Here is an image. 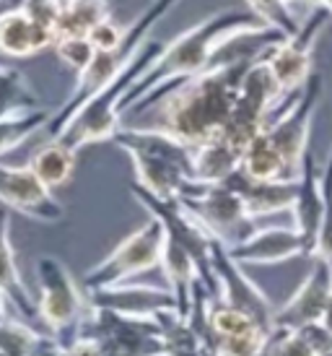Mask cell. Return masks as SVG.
<instances>
[{"instance_id": "cell-29", "label": "cell", "mask_w": 332, "mask_h": 356, "mask_svg": "<svg viewBox=\"0 0 332 356\" xmlns=\"http://www.w3.org/2000/svg\"><path fill=\"white\" fill-rule=\"evenodd\" d=\"M322 188H324V216L317 237V252L314 257H322L324 263L332 268V151L327 159V167L322 169Z\"/></svg>"}, {"instance_id": "cell-5", "label": "cell", "mask_w": 332, "mask_h": 356, "mask_svg": "<svg viewBox=\"0 0 332 356\" xmlns=\"http://www.w3.org/2000/svg\"><path fill=\"white\" fill-rule=\"evenodd\" d=\"M176 3H179V0H153V3L127 26V40L119 50L97 52V55H94V60L88 63V68L83 70V73H78L76 89H73V94L68 97V102H65V104L52 115V120H49V125H47L49 138H58L60 130L68 125V120L73 118L91 97H97L104 86H109V83L133 63V58H135L138 52H140V47L148 42L151 29L164 19L169 10L174 8Z\"/></svg>"}, {"instance_id": "cell-11", "label": "cell", "mask_w": 332, "mask_h": 356, "mask_svg": "<svg viewBox=\"0 0 332 356\" xmlns=\"http://www.w3.org/2000/svg\"><path fill=\"white\" fill-rule=\"evenodd\" d=\"M210 266H213V276L218 281V297L224 299L226 305L234 307V309L244 312L263 330L273 333L275 309L270 305V299L254 286V281L244 273V268L236 263L231 252H229V248L218 239H213Z\"/></svg>"}, {"instance_id": "cell-40", "label": "cell", "mask_w": 332, "mask_h": 356, "mask_svg": "<svg viewBox=\"0 0 332 356\" xmlns=\"http://www.w3.org/2000/svg\"><path fill=\"white\" fill-rule=\"evenodd\" d=\"M254 356H273V354H270V346H265L263 351H260V354H254Z\"/></svg>"}, {"instance_id": "cell-8", "label": "cell", "mask_w": 332, "mask_h": 356, "mask_svg": "<svg viewBox=\"0 0 332 356\" xmlns=\"http://www.w3.org/2000/svg\"><path fill=\"white\" fill-rule=\"evenodd\" d=\"M94 341L101 356H166L158 320H138L109 309H94L81 325V336Z\"/></svg>"}, {"instance_id": "cell-22", "label": "cell", "mask_w": 332, "mask_h": 356, "mask_svg": "<svg viewBox=\"0 0 332 356\" xmlns=\"http://www.w3.org/2000/svg\"><path fill=\"white\" fill-rule=\"evenodd\" d=\"M0 351L8 356H60V346L49 333H42L19 317L0 323Z\"/></svg>"}, {"instance_id": "cell-28", "label": "cell", "mask_w": 332, "mask_h": 356, "mask_svg": "<svg viewBox=\"0 0 332 356\" xmlns=\"http://www.w3.org/2000/svg\"><path fill=\"white\" fill-rule=\"evenodd\" d=\"M247 3H249V10L254 16H260L267 26H275V29H281L288 37H293L296 31L301 29V24L296 21L291 8L283 6L281 0H247Z\"/></svg>"}, {"instance_id": "cell-26", "label": "cell", "mask_w": 332, "mask_h": 356, "mask_svg": "<svg viewBox=\"0 0 332 356\" xmlns=\"http://www.w3.org/2000/svg\"><path fill=\"white\" fill-rule=\"evenodd\" d=\"M242 169L257 182H273V179H291L288 167H285L281 151L273 146V140L267 138V133H260L257 138L247 146L242 156Z\"/></svg>"}, {"instance_id": "cell-3", "label": "cell", "mask_w": 332, "mask_h": 356, "mask_svg": "<svg viewBox=\"0 0 332 356\" xmlns=\"http://www.w3.org/2000/svg\"><path fill=\"white\" fill-rule=\"evenodd\" d=\"M135 167V182L161 200H179L195 188V149L161 130L122 125L115 140Z\"/></svg>"}, {"instance_id": "cell-32", "label": "cell", "mask_w": 332, "mask_h": 356, "mask_svg": "<svg viewBox=\"0 0 332 356\" xmlns=\"http://www.w3.org/2000/svg\"><path fill=\"white\" fill-rule=\"evenodd\" d=\"M127 40V29H122L117 21L107 19L104 24H99L97 29L88 34V42L94 44L97 52H115L119 50Z\"/></svg>"}, {"instance_id": "cell-1", "label": "cell", "mask_w": 332, "mask_h": 356, "mask_svg": "<svg viewBox=\"0 0 332 356\" xmlns=\"http://www.w3.org/2000/svg\"><path fill=\"white\" fill-rule=\"evenodd\" d=\"M267 26L252 10H218L213 16L203 19L200 24L182 31L176 40L164 47L156 63L143 73V79L135 83V89L127 94L122 104V115H143L148 107H153L166 91L179 86L182 81H190L206 73L210 65L213 52L218 44L226 42L231 34L244 29H260Z\"/></svg>"}, {"instance_id": "cell-14", "label": "cell", "mask_w": 332, "mask_h": 356, "mask_svg": "<svg viewBox=\"0 0 332 356\" xmlns=\"http://www.w3.org/2000/svg\"><path fill=\"white\" fill-rule=\"evenodd\" d=\"M88 305L94 309H109L125 317L153 320L161 312H179L174 291L166 286H146V284H117V286L86 291Z\"/></svg>"}, {"instance_id": "cell-9", "label": "cell", "mask_w": 332, "mask_h": 356, "mask_svg": "<svg viewBox=\"0 0 332 356\" xmlns=\"http://www.w3.org/2000/svg\"><path fill=\"white\" fill-rule=\"evenodd\" d=\"M179 200L208 229V234L218 242H224L226 248H236L239 242H244L249 234H254L260 229L257 221L249 218V213H247L244 200L226 185L197 182L195 188Z\"/></svg>"}, {"instance_id": "cell-36", "label": "cell", "mask_w": 332, "mask_h": 356, "mask_svg": "<svg viewBox=\"0 0 332 356\" xmlns=\"http://www.w3.org/2000/svg\"><path fill=\"white\" fill-rule=\"evenodd\" d=\"M10 317H16V309L10 305V299L0 291V323H8Z\"/></svg>"}, {"instance_id": "cell-21", "label": "cell", "mask_w": 332, "mask_h": 356, "mask_svg": "<svg viewBox=\"0 0 332 356\" xmlns=\"http://www.w3.org/2000/svg\"><path fill=\"white\" fill-rule=\"evenodd\" d=\"M242 151L234 149L229 140L215 136L213 140L195 149V182L203 185H221L236 169H242Z\"/></svg>"}, {"instance_id": "cell-2", "label": "cell", "mask_w": 332, "mask_h": 356, "mask_svg": "<svg viewBox=\"0 0 332 356\" xmlns=\"http://www.w3.org/2000/svg\"><path fill=\"white\" fill-rule=\"evenodd\" d=\"M249 68L252 65L213 68L195 79L182 81L179 86L166 91L153 107H148L153 109L156 118L146 128L161 130L190 149H200L203 143L221 136L226 122L231 120L239 86Z\"/></svg>"}, {"instance_id": "cell-10", "label": "cell", "mask_w": 332, "mask_h": 356, "mask_svg": "<svg viewBox=\"0 0 332 356\" xmlns=\"http://www.w3.org/2000/svg\"><path fill=\"white\" fill-rule=\"evenodd\" d=\"M319 94H322V76L312 73V79L306 81V86L301 89L299 99L293 102L270 128L265 130L267 138L273 140L275 149L281 151L291 179L301 177V164L304 156L309 154L306 143H309V130H312L314 109H317Z\"/></svg>"}, {"instance_id": "cell-15", "label": "cell", "mask_w": 332, "mask_h": 356, "mask_svg": "<svg viewBox=\"0 0 332 356\" xmlns=\"http://www.w3.org/2000/svg\"><path fill=\"white\" fill-rule=\"evenodd\" d=\"M330 297H332V268L324 263L322 257H312L309 276L304 278V284L293 291V297L281 309H275L273 327L301 330L304 325L322 323L324 307H327Z\"/></svg>"}, {"instance_id": "cell-18", "label": "cell", "mask_w": 332, "mask_h": 356, "mask_svg": "<svg viewBox=\"0 0 332 356\" xmlns=\"http://www.w3.org/2000/svg\"><path fill=\"white\" fill-rule=\"evenodd\" d=\"M293 227L304 234L309 242L312 255L317 252V237H319V227H322L324 216V188H322V172L317 167V159L309 151L304 156L301 177H299V195H296V206L291 211Z\"/></svg>"}, {"instance_id": "cell-16", "label": "cell", "mask_w": 332, "mask_h": 356, "mask_svg": "<svg viewBox=\"0 0 332 356\" xmlns=\"http://www.w3.org/2000/svg\"><path fill=\"white\" fill-rule=\"evenodd\" d=\"M229 252L239 266H275V263H285L293 257H314L309 242L293 224L260 227L244 242L229 248Z\"/></svg>"}, {"instance_id": "cell-23", "label": "cell", "mask_w": 332, "mask_h": 356, "mask_svg": "<svg viewBox=\"0 0 332 356\" xmlns=\"http://www.w3.org/2000/svg\"><path fill=\"white\" fill-rule=\"evenodd\" d=\"M76 159H78V151L70 149L63 140L49 138L31 154L29 167L49 190H55L70 182L73 172H76Z\"/></svg>"}, {"instance_id": "cell-34", "label": "cell", "mask_w": 332, "mask_h": 356, "mask_svg": "<svg viewBox=\"0 0 332 356\" xmlns=\"http://www.w3.org/2000/svg\"><path fill=\"white\" fill-rule=\"evenodd\" d=\"M60 356H101V351H99V346L94 343V341L78 338L73 346L63 348V351H60Z\"/></svg>"}, {"instance_id": "cell-24", "label": "cell", "mask_w": 332, "mask_h": 356, "mask_svg": "<svg viewBox=\"0 0 332 356\" xmlns=\"http://www.w3.org/2000/svg\"><path fill=\"white\" fill-rule=\"evenodd\" d=\"M42 107L37 91L29 86L24 73L8 65H0V120L29 115Z\"/></svg>"}, {"instance_id": "cell-41", "label": "cell", "mask_w": 332, "mask_h": 356, "mask_svg": "<svg viewBox=\"0 0 332 356\" xmlns=\"http://www.w3.org/2000/svg\"><path fill=\"white\" fill-rule=\"evenodd\" d=\"M281 3H283V6H288V8H291V3H296V0H281Z\"/></svg>"}, {"instance_id": "cell-17", "label": "cell", "mask_w": 332, "mask_h": 356, "mask_svg": "<svg viewBox=\"0 0 332 356\" xmlns=\"http://www.w3.org/2000/svg\"><path fill=\"white\" fill-rule=\"evenodd\" d=\"M221 185L234 190L236 195L244 200L247 213L254 221H260L265 216H275V213H291L296 206V195H299V179L257 182L249 175H244V169H236Z\"/></svg>"}, {"instance_id": "cell-13", "label": "cell", "mask_w": 332, "mask_h": 356, "mask_svg": "<svg viewBox=\"0 0 332 356\" xmlns=\"http://www.w3.org/2000/svg\"><path fill=\"white\" fill-rule=\"evenodd\" d=\"M0 206L19 211L24 216L42 221V224H58L65 218V208L52 190L42 182L31 167H8L0 161Z\"/></svg>"}, {"instance_id": "cell-30", "label": "cell", "mask_w": 332, "mask_h": 356, "mask_svg": "<svg viewBox=\"0 0 332 356\" xmlns=\"http://www.w3.org/2000/svg\"><path fill=\"white\" fill-rule=\"evenodd\" d=\"M55 52H58L60 63H65L76 73H83L88 68V63L94 60V55H97L88 37H60L55 42Z\"/></svg>"}, {"instance_id": "cell-35", "label": "cell", "mask_w": 332, "mask_h": 356, "mask_svg": "<svg viewBox=\"0 0 332 356\" xmlns=\"http://www.w3.org/2000/svg\"><path fill=\"white\" fill-rule=\"evenodd\" d=\"M40 3V0H0V19L8 16V13H19V10H26L29 6Z\"/></svg>"}, {"instance_id": "cell-6", "label": "cell", "mask_w": 332, "mask_h": 356, "mask_svg": "<svg viewBox=\"0 0 332 356\" xmlns=\"http://www.w3.org/2000/svg\"><path fill=\"white\" fill-rule=\"evenodd\" d=\"M34 270L40 284V297H37L40 323L63 348L73 346L81 336L83 320L91 312L86 289L78 286V281L70 276L68 268L52 255H42L34 263Z\"/></svg>"}, {"instance_id": "cell-27", "label": "cell", "mask_w": 332, "mask_h": 356, "mask_svg": "<svg viewBox=\"0 0 332 356\" xmlns=\"http://www.w3.org/2000/svg\"><path fill=\"white\" fill-rule=\"evenodd\" d=\"M52 115L55 112H49V109H37V112H29V115L0 120V156L13 151L16 146H21L37 130H47Z\"/></svg>"}, {"instance_id": "cell-4", "label": "cell", "mask_w": 332, "mask_h": 356, "mask_svg": "<svg viewBox=\"0 0 332 356\" xmlns=\"http://www.w3.org/2000/svg\"><path fill=\"white\" fill-rule=\"evenodd\" d=\"M164 42H153L148 40L140 52H138L133 63L127 65L122 73H119L117 79L112 81L109 86L99 91L97 97H91V99L83 104V107L68 120V125L60 130L58 140L63 143H68L70 149L81 151L83 146L88 143H101V140H115L119 130H122V104H125L127 94L135 89V83L143 79V73H146L156 58L164 52Z\"/></svg>"}, {"instance_id": "cell-38", "label": "cell", "mask_w": 332, "mask_h": 356, "mask_svg": "<svg viewBox=\"0 0 332 356\" xmlns=\"http://www.w3.org/2000/svg\"><path fill=\"white\" fill-rule=\"evenodd\" d=\"M296 3H304V6H306V8H319V6H322V0H296Z\"/></svg>"}, {"instance_id": "cell-19", "label": "cell", "mask_w": 332, "mask_h": 356, "mask_svg": "<svg viewBox=\"0 0 332 356\" xmlns=\"http://www.w3.org/2000/svg\"><path fill=\"white\" fill-rule=\"evenodd\" d=\"M58 31L31 19L26 10L8 13L0 19V55L8 58H34L37 52L55 47Z\"/></svg>"}, {"instance_id": "cell-37", "label": "cell", "mask_w": 332, "mask_h": 356, "mask_svg": "<svg viewBox=\"0 0 332 356\" xmlns=\"http://www.w3.org/2000/svg\"><path fill=\"white\" fill-rule=\"evenodd\" d=\"M322 325L327 327V330H330V333H332V297H330V302H327V307H324Z\"/></svg>"}, {"instance_id": "cell-33", "label": "cell", "mask_w": 332, "mask_h": 356, "mask_svg": "<svg viewBox=\"0 0 332 356\" xmlns=\"http://www.w3.org/2000/svg\"><path fill=\"white\" fill-rule=\"evenodd\" d=\"M304 336V341L312 346V351L317 356H332V333L322 323H312V325H304L299 330Z\"/></svg>"}, {"instance_id": "cell-39", "label": "cell", "mask_w": 332, "mask_h": 356, "mask_svg": "<svg viewBox=\"0 0 332 356\" xmlns=\"http://www.w3.org/2000/svg\"><path fill=\"white\" fill-rule=\"evenodd\" d=\"M322 8H327V13L332 16V0H322Z\"/></svg>"}, {"instance_id": "cell-25", "label": "cell", "mask_w": 332, "mask_h": 356, "mask_svg": "<svg viewBox=\"0 0 332 356\" xmlns=\"http://www.w3.org/2000/svg\"><path fill=\"white\" fill-rule=\"evenodd\" d=\"M107 19H112L107 0H65L58 21V40L60 37H88Z\"/></svg>"}, {"instance_id": "cell-20", "label": "cell", "mask_w": 332, "mask_h": 356, "mask_svg": "<svg viewBox=\"0 0 332 356\" xmlns=\"http://www.w3.org/2000/svg\"><path fill=\"white\" fill-rule=\"evenodd\" d=\"M0 291L10 299L19 320L29 323V325L34 320H40L37 299L29 294L19 266H16V252L10 245V213L6 206H0Z\"/></svg>"}, {"instance_id": "cell-31", "label": "cell", "mask_w": 332, "mask_h": 356, "mask_svg": "<svg viewBox=\"0 0 332 356\" xmlns=\"http://www.w3.org/2000/svg\"><path fill=\"white\" fill-rule=\"evenodd\" d=\"M267 346H270V354L273 356H317L312 351V346L304 341V336L299 330L273 327Z\"/></svg>"}, {"instance_id": "cell-12", "label": "cell", "mask_w": 332, "mask_h": 356, "mask_svg": "<svg viewBox=\"0 0 332 356\" xmlns=\"http://www.w3.org/2000/svg\"><path fill=\"white\" fill-rule=\"evenodd\" d=\"M330 19L332 16L327 13V8H322V6L314 8L309 13V19L301 24V29L293 37H288L283 44H278L275 50L267 52L265 60H267V65H270L275 81L283 89L285 97L304 89L306 81L312 79V47Z\"/></svg>"}, {"instance_id": "cell-7", "label": "cell", "mask_w": 332, "mask_h": 356, "mask_svg": "<svg viewBox=\"0 0 332 356\" xmlns=\"http://www.w3.org/2000/svg\"><path fill=\"white\" fill-rule=\"evenodd\" d=\"M164 239L166 234L161 221L148 216L143 227H138L130 237L122 239L104 260H99L94 268H88L86 276H83V289L97 291V289L117 286V284H127V278L138 276V273L161 268Z\"/></svg>"}]
</instances>
